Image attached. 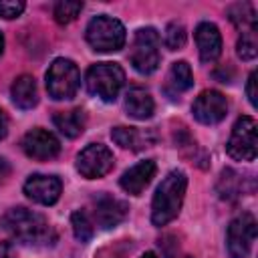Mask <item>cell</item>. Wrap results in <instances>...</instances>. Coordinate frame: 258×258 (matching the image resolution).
Instances as JSON below:
<instances>
[{"mask_svg": "<svg viewBox=\"0 0 258 258\" xmlns=\"http://www.w3.org/2000/svg\"><path fill=\"white\" fill-rule=\"evenodd\" d=\"M2 228L26 246H52L56 242V232L48 220L28 208H12L2 216Z\"/></svg>", "mask_w": 258, "mask_h": 258, "instance_id": "1", "label": "cell"}, {"mask_svg": "<svg viewBox=\"0 0 258 258\" xmlns=\"http://www.w3.org/2000/svg\"><path fill=\"white\" fill-rule=\"evenodd\" d=\"M187 187V175L181 169L169 171L157 185L151 202V224L165 226L177 218Z\"/></svg>", "mask_w": 258, "mask_h": 258, "instance_id": "2", "label": "cell"}, {"mask_svg": "<svg viewBox=\"0 0 258 258\" xmlns=\"http://www.w3.org/2000/svg\"><path fill=\"white\" fill-rule=\"evenodd\" d=\"M87 91L105 103H113L125 85V71L117 62H97L89 67L85 77Z\"/></svg>", "mask_w": 258, "mask_h": 258, "instance_id": "3", "label": "cell"}, {"mask_svg": "<svg viewBox=\"0 0 258 258\" xmlns=\"http://www.w3.org/2000/svg\"><path fill=\"white\" fill-rule=\"evenodd\" d=\"M87 42L91 44L93 50L97 52H117L125 46V26L107 14H99L95 16L89 24H87Z\"/></svg>", "mask_w": 258, "mask_h": 258, "instance_id": "4", "label": "cell"}, {"mask_svg": "<svg viewBox=\"0 0 258 258\" xmlns=\"http://www.w3.org/2000/svg\"><path fill=\"white\" fill-rule=\"evenodd\" d=\"M129 60L139 75H151L153 71H157L161 62V54H159V34L155 28L145 26L135 32Z\"/></svg>", "mask_w": 258, "mask_h": 258, "instance_id": "5", "label": "cell"}, {"mask_svg": "<svg viewBox=\"0 0 258 258\" xmlns=\"http://www.w3.org/2000/svg\"><path fill=\"white\" fill-rule=\"evenodd\" d=\"M44 79H46V91L54 101L73 99L81 85V73L71 58H54Z\"/></svg>", "mask_w": 258, "mask_h": 258, "instance_id": "6", "label": "cell"}, {"mask_svg": "<svg viewBox=\"0 0 258 258\" xmlns=\"http://www.w3.org/2000/svg\"><path fill=\"white\" fill-rule=\"evenodd\" d=\"M256 240V220L250 212L236 216L226 230V246L230 258H248Z\"/></svg>", "mask_w": 258, "mask_h": 258, "instance_id": "7", "label": "cell"}, {"mask_svg": "<svg viewBox=\"0 0 258 258\" xmlns=\"http://www.w3.org/2000/svg\"><path fill=\"white\" fill-rule=\"evenodd\" d=\"M226 151L232 159L254 161L256 159V121L248 115H242L230 133Z\"/></svg>", "mask_w": 258, "mask_h": 258, "instance_id": "8", "label": "cell"}, {"mask_svg": "<svg viewBox=\"0 0 258 258\" xmlns=\"http://www.w3.org/2000/svg\"><path fill=\"white\" fill-rule=\"evenodd\" d=\"M115 165L111 149L103 143H89L77 155V171L87 179H97L107 175Z\"/></svg>", "mask_w": 258, "mask_h": 258, "instance_id": "9", "label": "cell"}, {"mask_svg": "<svg viewBox=\"0 0 258 258\" xmlns=\"http://www.w3.org/2000/svg\"><path fill=\"white\" fill-rule=\"evenodd\" d=\"M194 117L204 125H216L220 123L228 113V101L220 91H202L194 105H191Z\"/></svg>", "mask_w": 258, "mask_h": 258, "instance_id": "10", "label": "cell"}, {"mask_svg": "<svg viewBox=\"0 0 258 258\" xmlns=\"http://www.w3.org/2000/svg\"><path fill=\"white\" fill-rule=\"evenodd\" d=\"M20 145H22V151H24L28 157L38 159V161H48V159L56 157L58 151H60L58 139H56L50 131L40 129V127L30 129L28 133H24Z\"/></svg>", "mask_w": 258, "mask_h": 258, "instance_id": "11", "label": "cell"}, {"mask_svg": "<svg viewBox=\"0 0 258 258\" xmlns=\"http://www.w3.org/2000/svg\"><path fill=\"white\" fill-rule=\"evenodd\" d=\"M62 191V183L56 175H44V173H34L24 181V194L40 204V206H52L58 202Z\"/></svg>", "mask_w": 258, "mask_h": 258, "instance_id": "12", "label": "cell"}, {"mask_svg": "<svg viewBox=\"0 0 258 258\" xmlns=\"http://www.w3.org/2000/svg\"><path fill=\"white\" fill-rule=\"evenodd\" d=\"M127 212H129L127 204L123 200L109 196V194H99L93 200V216H95V222L103 230L119 226L127 218Z\"/></svg>", "mask_w": 258, "mask_h": 258, "instance_id": "13", "label": "cell"}, {"mask_svg": "<svg viewBox=\"0 0 258 258\" xmlns=\"http://www.w3.org/2000/svg\"><path fill=\"white\" fill-rule=\"evenodd\" d=\"M198 52L202 62H214L222 54V34L216 24L212 22H200L194 32Z\"/></svg>", "mask_w": 258, "mask_h": 258, "instance_id": "14", "label": "cell"}, {"mask_svg": "<svg viewBox=\"0 0 258 258\" xmlns=\"http://www.w3.org/2000/svg\"><path fill=\"white\" fill-rule=\"evenodd\" d=\"M155 171H157L155 161H153V159H143V161L135 163L133 167H129V169L119 177V185H121L127 194L139 196V194L151 183Z\"/></svg>", "mask_w": 258, "mask_h": 258, "instance_id": "15", "label": "cell"}, {"mask_svg": "<svg viewBox=\"0 0 258 258\" xmlns=\"http://www.w3.org/2000/svg\"><path fill=\"white\" fill-rule=\"evenodd\" d=\"M111 139L123 147V149H131V151H139L143 147H149L151 143H155L157 135L153 133V129H137V127H113L111 129Z\"/></svg>", "mask_w": 258, "mask_h": 258, "instance_id": "16", "label": "cell"}, {"mask_svg": "<svg viewBox=\"0 0 258 258\" xmlns=\"http://www.w3.org/2000/svg\"><path fill=\"white\" fill-rule=\"evenodd\" d=\"M125 111L129 117H133L137 121H145L155 111L153 97L141 87H131L125 95Z\"/></svg>", "mask_w": 258, "mask_h": 258, "instance_id": "17", "label": "cell"}, {"mask_svg": "<svg viewBox=\"0 0 258 258\" xmlns=\"http://www.w3.org/2000/svg\"><path fill=\"white\" fill-rule=\"evenodd\" d=\"M12 101L18 109H32L38 103V89H36V81L30 75H20L18 79H14L12 83Z\"/></svg>", "mask_w": 258, "mask_h": 258, "instance_id": "18", "label": "cell"}, {"mask_svg": "<svg viewBox=\"0 0 258 258\" xmlns=\"http://www.w3.org/2000/svg\"><path fill=\"white\" fill-rule=\"evenodd\" d=\"M56 129L64 137H79L85 131V111L83 109H71V111H60L52 117Z\"/></svg>", "mask_w": 258, "mask_h": 258, "instance_id": "19", "label": "cell"}, {"mask_svg": "<svg viewBox=\"0 0 258 258\" xmlns=\"http://www.w3.org/2000/svg\"><path fill=\"white\" fill-rule=\"evenodd\" d=\"M167 81H169V89L173 91V95H179V93L191 89V87H194V75H191L189 64H187L185 60L173 62L171 69H169Z\"/></svg>", "mask_w": 258, "mask_h": 258, "instance_id": "20", "label": "cell"}, {"mask_svg": "<svg viewBox=\"0 0 258 258\" xmlns=\"http://www.w3.org/2000/svg\"><path fill=\"white\" fill-rule=\"evenodd\" d=\"M230 20L244 32V30H254L256 28V12L250 4H236L230 10Z\"/></svg>", "mask_w": 258, "mask_h": 258, "instance_id": "21", "label": "cell"}, {"mask_svg": "<svg viewBox=\"0 0 258 258\" xmlns=\"http://www.w3.org/2000/svg\"><path fill=\"white\" fill-rule=\"evenodd\" d=\"M218 191L226 200L240 196L242 194V177L232 169H224L220 175V181H218Z\"/></svg>", "mask_w": 258, "mask_h": 258, "instance_id": "22", "label": "cell"}, {"mask_svg": "<svg viewBox=\"0 0 258 258\" xmlns=\"http://www.w3.org/2000/svg\"><path fill=\"white\" fill-rule=\"evenodd\" d=\"M71 226H73V232H75V238L79 242H89L95 234V226L91 222V218L87 216V212L83 210H77L73 212L71 216Z\"/></svg>", "mask_w": 258, "mask_h": 258, "instance_id": "23", "label": "cell"}, {"mask_svg": "<svg viewBox=\"0 0 258 258\" xmlns=\"http://www.w3.org/2000/svg\"><path fill=\"white\" fill-rule=\"evenodd\" d=\"M81 10H83V2L60 0V2L54 4L52 14H54V20H56L58 24H69V22H73V20L79 16Z\"/></svg>", "mask_w": 258, "mask_h": 258, "instance_id": "24", "label": "cell"}, {"mask_svg": "<svg viewBox=\"0 0 258 258\" xmlns=\"http://www.w3.org/2000/svg\"><path fill=\"white\" fill-rule=\"evenodd\" d=\"M236 48H238V56H240L242 60H252V58H256V54H258L256 28H254V30H244L242 36L238 38Z\"/></svg>", "mask_w": 258, "mask_h": 258, "instance_id": "25", "label": "cell"}, {"mask_svg": "<svg viewBox=\"0 0 258 258\" xmlns=\"http://www.w3.org/2000/svg\"><path fill=\"white\" fill-rule=\"evenodd\" d=\"M185 28L181 22H169L165 26V36H163V42L169 50H179L183 44H185Z\"/></svg>", "mask_w": 258, "mask_h": 258, "instance_id": "26", "label": "cell"}, {"mask_svg": "<svg viewBox=\"0 0 258 258\" xmlns=\"http://www.w3.org/2000/svg\"><path fill=\"white\" fill-rule=\"evenodd\" d=\"M24 8H26V4L22 0H0V16L6 20L18 18L24 12Z\"/></svg>", "mask_w": 258, "mask_h": 258, "instance_id": "27", "label": "cell"}, {"mask_svg": "<svg viewBox=\"0 0 258 258\" xmlns=\"http://www.w3.org/2000/svg\"><path fill=\"white\" fill-rule=\"evenodd\" d=\"M159 246L163 248L165 258H191L189 254H185V252L177 246V240H175L173 236H165L163 240H159Z\"/></svg>", "mask_w": 258, "mask_h": 258, "instance_id": "28", "label": "cell"}, {"mask_svg": "<svg viewBox=\"0 0 258 258\" xmlns=\"http://www.w3.org/2000/svg\"><path fill=\"white\" fill-rule=\"evenodd\" d=\"M246 95L252 107H256V73H250L248 83H246Z\"/></svg>", "mask_w": 258, "mask_h": 258, "instance_id": "29", "label": "cell"}, {"mask_svg": "<svg viewBox=\"0 0 258 258\" xmlns=\"http://www.w3.org/2000/svg\"><path fill=\"white\" fill-rule=\"evenodd\" d=\"M0 258H16L10 242H0Z\"/></svg>", "mask_w": 258, "mask_h": 258, "instance_id": "30", "label": "cell"}, {"mask_svg": "<svg viewBox=\"0 0 258 258\" xmlns=\"http://www.w3.org/2000/svg\"><path fill=\"white\" fill-rule=\"evenodd\" d=\"M10 175V163L0 155V181H4Z\"/></svg>", "mask_w": 258, "mask_h": 258, "instance_id": "31", "label": "cell"}, {"mask_svg": "<svg viewBox=\"0 0 258 258\" xmlns=\"http://www.w3.org/2000/svg\"><path fill=\"white\" fill-rule=\"evenodd\" d=\"M6 133H8V117H6V113L0 109V139H4Z\"/></svg>", "mask_w": 258, "mask_h": 258, "instance_id": "32", "label": "cell"}, {"mask_svg": "<svg viewBox=\"0 0 258 258\" xmlns=\"http://www.w3.org/2000/svg\"><path fill=\"white\" fill-rule=\"evenodd\" d=\"M2 50H4V36H2V32H0V54H2Z\"/></svg>", "mask_w": 258, "mask_h": 258, "instance_id": "33", "label": "cell"}, {"mask_svg": "<svg viewBox=\"0 0 258 258\" xmlns=\"http://www.w3.org/2000/svg\"><path fill=\"white\" fill-rule=\"evenodd\" d=\"M141 258H157V256H155V254H153V252H145V254H143V256H141Z\"/></svg>", "mask_w": 258, "mask_h": 258, "instance_id": "34", "label": "cell"}]
</instances>
